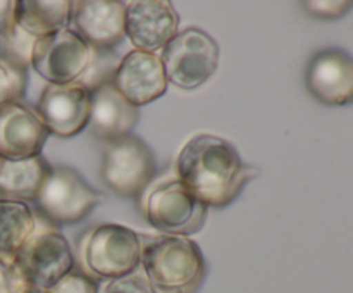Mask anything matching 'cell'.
Wrapping results in <instances>:
<instances>
[{
	"instance_id": "cell-8",
	"label": "cell",
	"mask_w": 353,
	"mask_h": 293,
	"mask_svg": "<svg viewBox=\"0 0 353 293\" xmlns=\"http://www.w3.org/2000/svg\"><path fill=\"white\" fill-rule=\"evenodd\" d=\"M92 57V47L71 28L34 40L31 65L48 85L76 83Z\"/></svg>"
},
{
	"instance_id": "cell-20",
	"label": "cell",
	"mask_w": 353,
	"mask_h": 293,
	"mask_svg": "<svg viewBox=\"0 0 353 293\" xmlns=\"http://www.w3.org/2000/svg\"><path fill=\"white\" fill-rule=\"evenodd\" d=\"M37 38L21 30L17 24L0 31V61L12 68L28 71L31 65V54Z\"/></svg>"
},
{
	"instance_id": "cell-28",
	"label": "cell",
	"mask_w": 353,
	"mask_h": 293,
	"mask_svg": "<svg viewBox=\"0 0 353 293\" xmlns=\"http://www.w3.org/2000/svg\"><path fill=\"white\" fill-rule=\"evenodd\" d=\"M10 293H48V290L38 288V286L30 285V283H26L24 279H21L19 276L14 272V286H12V292Z\"/></svg>"
},
{
	"instance_id": "cell-22",
	"label": "cell",
	"mask_w": 353,
	"mask_h": 293,
	"mask_svg": "<svg viewBox=\"0 0 353 293\" xmlns=\"http://www.w3.org/2000/svg\"><path fill=\"white\" fill-rule=\"evenodd\" d=\"M26 71L0 61V105L7 102H21L26 92Z\"/></svg>"
},
{
	"instance_id": "cell-17",
	"label": "cell",
	"mask_w": 353,
	"mask_h": 293,
	"mask_svg": "<svg viewBox=\"0 0 353 293\" xmlns=\"http://www.w3.org/2000/svg\"><path fill=\"white\" fill-rule=\"evenodd\" d=\"M52 165L43 155L23 161L0 159V199L34 202Z\"/></svg>"
},
{
	"instance_id": "cell-21",
	"label": "cell",
	"mask_w": 353,
	"mask_h": 293,
	"mask_svg": "<svg viewBox=\"0 0 353 293\" xmlns=\"http://www.w3.org/2000/svg\"><path fill=\"white\" fill-rule=\"evenodd\" d=\"M121 59L114 50H102V48H92L88 68L76 83L85 86L90 92H95L100 86L112 83L114 74L117 71Z\"/></svg>"
},
{
	"instance_id": "cell-25",
	"label": "cell",
	"mask_w": 353,
	"mask_h": 293,
	"mask_svg": "<svg viewBox=\"0 0 353 293\" xmlns=\"http://www.w3.org/2000/svg\"><path fill=\"white\" fill-rule=\"evenodd\" d=\"M105 293H157L145 272L137 269L131 274L123 276V278L110 279L107 285Z\"/></svg>"
},
{
	"instance_id": "cell-27",
	"label": "cell",
	"mask_w": 353,
	"mask_h": 293,
	"mask_svg": "<svg viewBox=\"0 0 353 293\" xmlns=\"http://www.w3.org/2000/svg\"><path fill=\"white\" fill-rule=\"evenodd\" d=\"M14 286V271L10 262L0 259V293H10Z\"/></svg>"
},
{
	"instance_id": "cell-19",
	"label": "cell",
	"mask_w": 353,
	"mask_h": 293,
	"mask_svg": "<svg viewBox=\"0 0 353 293\" xmlns=\"http://www.w3.org/2000/svg\"><path fill=\"white\" fill-rule=\"evenodd\" d=\"M37 233V217L26 202L0 199V259L12 262Z\"/></svg>"
},
{
	"instance_id": "cell-18",
	"label": "cell",
	"mask_w": 353,
	"mask_h": 293,
	"mask_svg": "<svg viewBox=\"0 0 353 293\" xmlns=\"http://www.w3.org/2000/svg\"><path fill=\"white\" fill-rule=\"evenodd\" d=\"M71 0H23L17 2L16 24L34 38L69 28Z\"/></svg>"
},
{
	"instance_id": "cell-3",
	"label": "cell",
	"mask_w": 353,
	"mask_h": 293,
	"mask_svg": "<svg viewBox=\"0 0 353 293\" xmlns=\"http://www.w3.org/2000/svg\"><path fill=\"white\" fill-rule=\"evenodd\" d=\"M141 234L121 224H100L83 236V271L99 279H117L141 265Z\"/></svg>"
},
{
	"instance_id": "cell-4",
	"label": "cell",
	"mask_w": 353,
	"mask_h": 293,
	"mask_svg": "<svg viewBox=\"0 0 353 293\" xmlns=\"http://www.w3.org/2000/svg\"><path fill=\"white\" fill-rule=\"evenodd\" d=\"M102 202V193L93 188L76 169L65 165L52 168L34 199L41 217L55 226L81 223Z\"/></svg>"
},
{
	"instance_id": "cell-7",
	"label": "cell",
	"mask_w": 353,
	"mask_h": 293,
	"mask_svg": "<svg viewBox=\"0 0 353 293\" xmlns=\"http://www.w3.org/2000/svg\"><path fill=\"white\" fill-rule=\"evenodd\" d=\"M157 172L152 148L141 138L131 137L105 143L102 154V174L107 188L124 199H138Z\"/></svg>"
},
{
	"instance_id": "cell-16",
	"label": "cell",
	"mask_w": 353,
	"mask_h": 293,
	"mask_svg": "<svg viewBox=\"0 0 353 293\" xmlns=\"http://www.w3.org/2000/svg\"><path fill=\"white\" fill-rule=\"evenodd\" d=\"M140 112L116 90L112 83L100 86L92 92L90 109V131L95 138L112 143L131 137L137 128Z\"/></svg>"
},
{
	"instance_id": "cell-12",
	"label": "cell",
	"mask_w": 353,
	"mask_h": 293,
	"mask_svg": "<svg viewBox=\"0 0 353 293\" xmlns=\"http://www.w3.org/2000/svg\"><path fill=\"white\" fill-rule=\"evenodd\" d=\"M179 16L168 0H137L126 3L124 33L137 50L155 54L178 34Z\"/></svg>"
},
{
	"instance_id": "cell-26",
	"label": "cell",
	"mask_w": 353,
	"mask_h": 293,
	"mask_svg": "<svg viewBox=\"0 0 353 293\" xmlns=\"http://www.w3.org/2000/svg\"><path fill=\"white\" fill-rule=\"evenodd\" d=\"M16 0H0V31L9 30L16 24Z\"/></svg>"
},
{
	"instance_id": "cell-13",
	"label": "cell",
	"mask_w": 353,
	"mask_h": 293,
	"mask_svg": "<svg viewBox=\"0 0 353 293\" xmlns=\"http://www.w3.org/2000/svg\"><path fill=\"white\" fill-rule=\"evenodd\" d=\"M112 85L133 107L148 105L168 92L161 55L133 48L121 59Z\"/></svg>"
},
{
	"instance_id": "cell-9",
	"label": "cell",
	"mask_w": 353,
	"mask_h": 293,
	"mask_svg": "<svg viewBox=\"0 0 353 293\" xmlns=\"http://www.w3.org/2000/svg\"><path fill=\"white\" fill-rule=\"evenodd\" d=\"M10 267L30 285L50 290L74 267V255L64 234L57 231H37L14 257Z\"/></svg>"
},
{
	"instance_id": "cell-14",
	"label": "cell",
	"mask_w": 353,
	"mask_h": 293,
	"mask_svg": "<svg viewBox=\"0 0 353 293\" xmlns=\"http://www.w3.org/2000/svg\"><path fill=\"white\" fill-rule=\"evenodd\" d=\"M48 130L34 109L23 102L0 105V159L23 161L41 155Z\"/></svg>"
},
{
	"instance_id": "cell-11",
	"label": "cell",
	"mask_w": 353,
	"mask_h": 293,
	"mask_svg": "<svg viewBox=\"0 0 353 293\" xmlns=\"http://www.w3.org/2000/svg\"><path fill=\"white\" fill-rule=\"evenodd\" d=\"M92 92L79 83L47 85L37 103L38 116L48 133L71 138L81 133L90 123Z\"/></svg>"
},
{
	"instance_id": "cell-24",
	"label": "cell",
	"mask_w": 353,
	"mask_h": 293,
	"mask_svg": "<svg viewBox=\"0 0 353 293\" xmlns=\"http://www.w3.org/2000/svg\"><path fill=\"white\" fill-rule=\"evenodd\" d=\"M300 6L309 16L321 21H336L353 9V2L348 0H309Z\"/></svg>"
},
{
	"instance_id": "cell-1",
	"label": "cell",
	"mask_w": 353,
	"mask_h": 293,
	"mask_svg": "<svg viewBox=\"0 0 353 293\" xmlns=\"http://www.w3.org/2000/svg\"><path fill=\"white\" fill-rule=\"evenodd\" d=\"M178 179L207 207H226L259 174L233 143L214 134L192 138L176 159Z\"/></svg>"
},
{
	"instance_id": "cell-6",
	"label": "cell",
	"mask_w": 353,
	"mask_h": 293,
	"mask_svg": "<svg viewBox=\"0 0 353 293\" xmlns=\"http://www.w3.org/2000/svg\"><path fill=\"white\" fill-rule=\"evenodd\" d=\"M140 209L145 221L162 234L190 236L203 228L209 207L174 178L152 188Z\"/></svg>"
},
{
	"instance_id": "cell-10",
	"label": "cell",
	"mask_w": 353,
	"mask_h": 293,
	"mask_svg": "<svg viewBox=\"0 0 353 293\" xmlns=\"http://www.w3.org/2000/svg\"><path fill=\"white\" fill-rule=\"evenodd\" d=\"M303 81L310 97L323 105H352L353 55L340 47L321 48L307 62Z\"/></svg>"
},
{
	"instance_id": "cell-15",
	"label": "cell",
	"mask_w": 353,
	"mask_h": 293,
	"mask_svg": "<svg viewBox=\"0 0 353 293\" xmlns=\"http://www.w3.org/2000/svg\"><path fill=\"white\" fill-rule=\"evenodd\" d=\"M126 3L121 0H79L72 2L74 31L92 48L114 50L124 40Z\"/></svg>"
},
{
	"instance_id": "cell-5",
	"label": "cell",
	"mask_w": 353,
	"mask_h": 293,
	"mask_svg": "<svg viewBox=\"0 0 353 293\" xmlns=\"http://www.w3.org/2000/svg\"><path fill=\"white\" fill-rule=\"evenodd\" d=\"M168 81L181 90H195L212 78L219 65V45L207 31L186 28L162 48Z\"/></svg>"
},
{
	"instance_id": "cell-2",
	"label": "cell",
	"mask_w": 353,
	"mask_h": 293,
	"mask_svg": "<svg viewBox=\"0 0 353 293\" xmlns=\"http://www.w3.org/2000/svg\"><path fill=\"white\" fill-rule=\"evenodd\" d=\"M141 265L157 293H195L205 278V259L190 236H143Z\"/></svg>"
},
{
	"instance_id": "cell-23",
	"label": "cell",
	"mask_w": 353,
	"mask_h": 293,
	"mask_svg": "<svg viewBox=\"0 0 353 293\" xmlns=\"http://www.w3.org/2000/svg\"><path fill=\"white\" fill-rule=\"evenodd\" d=\"M48 293H99V283L83 269L72 267L48 290Z\"/></svg>"
}]
</instances>
